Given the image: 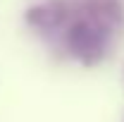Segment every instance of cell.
I'll use <instances>...</instances> for the list:
<instances>
[{
	"label": "cell",
	"mask_w": 124,
	"mask_h": 122,
	"mask_svg": "<svg viewBox=\"0 0 124 122\" xmlns=\"http://www.w3.org/2000/svg\"><path fill=\"white\" fill-rule=\"evenodd\" d=\"M69 46L79 55H88V53L100 48V36L88 22H77L69 31Z\"/></svg>",
	"instance_id": "6da1fadb"
}]
</instances>
